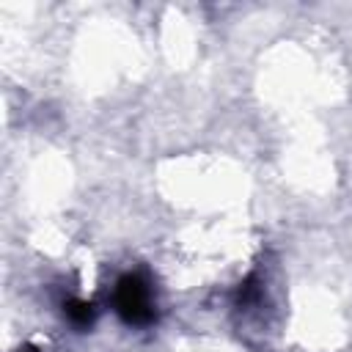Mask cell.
<instances>
[{
    "label": "cell",
    "mask_w": 352,
    "mask_h": 352,
    "mask_svg": "<svg viewBox=\"0 0 352 352\" xmlns=\"http://www.w3.org/2000/svg\"><path fill=\"white\" fill-rule=\"evenodd\" d=\"M63 316H66L74 327L88 330V327L96 322V305L88 302V300H77V297H72V300L63 302Z\"/></svg>",
    "instance_id": "cell-2"
},
{
    "label": "cell",
    "mask_w": 352,
    "mask_h": 352,
    "mask_svg": "<svg viewBox=\"0 0 352 352\" xmlns=\"http://www.w3.org/2000/svg\"><path fill=\"white\" fill-rule=\"evenodd\" d=\"M16 352H38V349H36V346H19Z\"/></svg>",
    "instance_id": "cell-3"
},
{
    "label": "cell",
    "mask_w": 352,
    "mask_h": 352,
    "mask_svg": "<svg viewBox=\"0 0 352 352\" xmlns=\"http://www.w3.org/2000/svg\"><path fill=\"white\" fill-rule=\"evenodd\" d=\"M113 311L126 327H151L157 322L151 283L140 272H124L113 286Z\"/></svg>",
    "instance_id": "cell-1"
}]
</instances>
